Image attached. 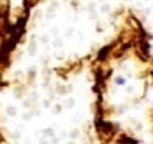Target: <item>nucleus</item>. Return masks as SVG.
<instances>
[{"mask_svg":"<svg viewBox=\"0 0 153 144\" xmlns=\"http://www.w3.org/2000/svg\"><path fill=\"white\" fill-rule=\"evenodd\" d=\"M116 83H117V85H121V83L124 85V78H117V80H116Z\"/></svg>","mask_w":153,"mask_h":144,"instance_id":"f257e3e1","label":"nucleus"}]
</instances>
